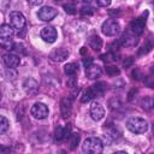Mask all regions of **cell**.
Here are the masks:
<instances>
[{"label":"cell","instance_id":"cell-1","mask_svg":"<svg viewBox=\"0 0 154 154\" xmlns=\"http://www.w3.org/2000/svg\"><path fill=\"white\" fill-rule=\"evenodd\" d=\"M103 149V143L97 137H89L82 144V150L88 154H99Z\"/></svg>","mask_w":154,"mask_h":154},{"label":"cell","instance_id":"cell-2","mask_svg":"<svg viewBox=\"0 0 154 154\" xmlns=\"http://www.w3.org/2000/svg\"><path fill=\"white\" fill-rule=\"evenodd\" d=\"M12 36H13V29L8 24H2L0 26V43L5 49H12L13 48V42H12Z\"/></svg>","mask_w":154,"mask_h":154},{"label":"cell","instance_id":"cell-3","mask_svg":"<svg viewBox=\"0 0 154 154\" xmlns=\"http://www.w3.org/2000/svg\"><path fill=\"white\" fill-rule=\"evenodd\" d=\"M126 128L134 134H144L148 129V124L142 118L132 117L126 122Z\"/></svg>","mask_w":154,"mask_h":154},{"label":"cell","instance_id":"cell-4","mask_svg":"<svg viewBox=\"0 0 154 154\" xmlns=\"http://www.w3.org/2000/svg\"><path fill=\"white\" fill-rule=\"evenodd\" d=\"M119 30H120V25L116 19H107L101 25V31L106 36H114L119 32Z\"/></svg>","mask_w":154,"mask_h":154},{"label":"cell","instance_id":"cell-5","mask_svg":"<svg viewBox=\"0 0 154 154\" xmlns=\"http://www.w3.org/2000/svg\"><path fill=\"white\" fill-rule=\"evenodd\" d=\"M30 113H31V116H32L34 118H36V119H45V118L48 117L49 109H48V107H47L45 103H42V102H36V103H34V106L31 107Z\"/></svg>","mask_w":154,"mask_h":154},{"label":"cell","instance_id":"cell-6","mask_svg":"<svg viewBox=\"0 0 154 154\" xmlns=\"http://www.w3.org/2000/svg\"><path fill=\"white\" fill-rule=\"evenodd\" d=\"M10 24L13 29L22 30L25 28V17L18 11H12L10 13Z\"/></svg>","mask_w":154,"mask_h":154},{"label":"cell","instance_id":"cell-7","mask_svg":"<svg viewBox=\"0 0 154 154\" xmlns=\"http://www.w3.org/2000/svg\"><path fill=\"white\" fill-rule=\"evenodd\" d=\"M57 14H58V11H57L54 7H52V6H43V7H41V8L38 10V12H37L38 19H41V20H43V22H49V20H52Z\"/></svg>","mask_w":154,"mask_h":154},{"label":"cell","instance_id":"cell-8","mask_svg":"<svg viewBox=\"0 0 154 154\" xmlns=\"http://www.w3.org/2000/svg\"><path fill=\"white\" fill-rule=\"evenodd\" d=\"M147 14H148V12H146V13H143L142 16H140L138 18H136V19H134L132 22H131V24H130V30L134 32V34H136V35H141L142 34V31H143V29H144V25H146V18H147Z\"/></svg>","mask_w":154,"mask_h":154},{"label":"cell","instance_id":"cell-9","mask_svg":"<svg viewBox=\"0 0 154 154\" xmlns=\"http://www.w3.org/2000/svg\"><path fill=\"white\" fill-rule=\"evenodd\" d=\"M40 36H41V38H42L45 42H47V43H53V42H55V40H57V37H58V32H57L55 28H53V26H45V28L41 30Z\"/></svg>","mask_w":154,"mask_h":154},{"label":"cell","instance_id":"cell-10","mask_svg":"<svg viewBox=\"0 0 154 154\" xmlns=\"http://www.w3.org/2000/svg\"><path fill=\"white\" fill-rule=\"evenodd\" d=\"M90 116L96 122L97 120H101L103 118V116H105V108H103V106L100 102H97V101L93 102L91 106H90Z\"/></svg>","mask_w":154,"mask_h":154},{"label":"cell","instance_id":"cell-11","mask_svg":"<svg viewBox=\"0 0 154 154\" xmlns=\"http://www.w3.org/2000/svg\"><path fill=\"white\" fill-rule=\"evenodd\" d=\"M137 36H138V35L134 34V32L130 30V31L125 32V34H124L119 40H120V42H122V46L131 47V46L137 45V42H138V37H137Z\"/></svg>","mask_w":154,"mask_h":154},{"label":"cell","instance_id":"cell-12","mask_svg":"<svg viewBox=\"0 0 154 154\" xmlns=\"http://www.w3.org/2000/svg\"><path fill=\"white\" fill-rule=\"evenodd\" d=\"M23 89L29 95H35L38 91V83L34 78H26L23 82Z\"/></svg>","mask_w":154,"mask_h":154},{"label":"cell","instance_id":"cell-13","mask_svg":"<svg viewBox=\"0 0 154 154\" xmlns=\"http://www.w3.org/2000/svg\"><path fill=\"white\" fill-rule=\"evenodd\" d=\"M4 63L8 69H14L20 64V59L13 53H6L4 55Z\"/></svg>","mask_w":154,"mask_h":154},{"label":"cell","instance_id":"cell-14","mask_svg":"<svg viewBox=\"0 0 154 154\" xmlns=\"http://www.w3.org/2000/svg\"><path fill=\"white\" fill-rule=\"evenodd\" d=\"M67 57H69V51L65 49V48H55L51 53V58L54 61H58V63H61V61L66 60Z\"/></svg>","mask_w":154,"mask_h":154},{"label":"cell","instance_id":"cell-15","mask_svg":"<svg viewBox=\"0 0 154 154\" xmlns=\"http://www.w3.org/2000/svg\"><path fill=\"white\" fill-rule=\"evenodd\" d=\"M101 72H102L101 71V67L99 65L94 64V63L85 67V75H87V77L89 79H96L97 77H100Z\"/></svg>","mask_w":154,"mask_h":154},{"label":"cell","instance_id":"cell-16","mask_svg":"<svg viewBox=\"0 0 154 154\" xmlns=\"http://www.w3.org/2000/svg\"><path fill=\"white\" fill-rule=\"evenodd\" d=\"M60 111L63 118H69L71 116V100L69 97H64L60 101Z\"/></svg>","mask_w":154,"mask_h":154},{"label":"cell","instance_id":"cell-17","mask_svg":"<svg viewBox=\"0 0 154 154\" xmlns=\"http://www.w3.org/2000/svg\"><path fill=\"white\" fill-rule=\"evenodd\" d=\"M71 136V130L69 126H58L55 129V134H54V137L57 141H63L65 138H69Z\"/></svg>","mask_w":154,"mask_h":154},{"label":"cell","instance_id":"cell-18","mask_svg":"<svg viewBox=\"0 0 154 154\" xmlns=\"http://www.w3.org/2000/svg\"><path fill=\"white\" fill-rule=\"evenodd\" d=\"M106 87H107V85H106V83H103V82H97V83L93 84V85L90 87V90H91L94 97L102 96L103 93L106 91Z\"/></svg>","mask_w":154,"mask_h":154},{"label":"cell","instance_id":"cell-19","mask_svg":"<svg viewBox=\"0 0 154 154\" xmlns=\"http://www.w3.org/2000/svg\"><path fill=\"white\" fill-rule=\"evenodd\" d=\"M89 46H90L94 51L99 52V51L101 49V47H102V40H101L97 35H91L90 38H89Z\"/></svg>","mask_w":154,"mask_h":154},{"label":"cell","instance_id":"cell-20","mask_svg":"<svg viewBox=\"0 0 154 154\" xmlns=\"http://www.w3.org/2000/svg\"><path fill=\"white\" fill-rule=\"evenodd\" d=\"M141 106L146 111H154V96H147L141 101Z\"/></svg>","mask_w":154,"mask_h":154},{"label":"cell","instance_id":"cell-21","mask_svg":"<svg viewBox=\"0 0 154 154\" xmlns=\"http://www.w3.org/2000/svg\"><path fill=\"white\" fill-rule=\"evenodd\" d=\"M154 47V37H148L147 41L144 42V45L142 46V48L140 49V54H147L148 52L152 51V48Z\"/></svg>","mask_w":154,"mask_h":154},{"label":"cell","instance_id":"cell-22","mask_svg":"<svg viewBox=\"0 0 154 154\" xmlns=\"http://www.w3.org/2000/svg\"><path fill=\"white\" fill-rule=\"evenodd\" d=\"M77 71H78V66L75 63H69V64H66L64 66V72L67 76H75Z\"/></svg>","mask_w":154,"mask_h":154},{"label":"cell","instance_id":"cell-23","mask_svg":"<svg viewBox=\"0 0 154 154\" xmlns=\"http://www.w3.org/2000/svg\"><path fill=\"white\" fill-rule=\"evenodd\" d=\"M101 60L105 63H113L117 60V55L114 52H108V53L101 55Z\"/></svg>","mask_w":154,"mask_h":154},{"label":"cell","instance_id":"cell-24","mask_svg":"<svg viewBox=\"0 0 154 154\" xmlns=\"http://www.w3.org/2000/svg\"><path fill=\"white\" fill-rule=\"evenodd\" d=\"M8 126H10L8 120L6 119V117L1 116L0 117V134H5L7 131V129H8Z\"/></svg>","mask_w":154,"mask_h":154},{"label":"cell","instance_id":"cell-25","mask_svg":"<svg viewBox=\"0 0 154 154\" xmlns=\"http://www.w3.org/2000/svg\"><path fill=\"white\" fill-rule=\"evenodd\" d=\"M106 73L111 77H114L120 73V70L117 66H106Z\"/></svg>","mask_w":154,"mask_h":154},{"label":"cell","instance_id":"cell-26","mask_svg":"<svg viewBox=\"0 0 154 154\" xmlns=\"http://www.w3.org/2000/svg\"><path fill=\"white\" fill-rule=\"evenodd\" d=\"M69 138H70V148H71V149H75L76 146L78 144L79 135H78V134H71V136H70Z\"/></svg>","mask_w":154,"mask_h":154},{"label":"cell","instance_id":"cell-27","mask_svg":"<svg viewBox=\"0 0 154 154\" xmlns=\"http://www.w3.org/2000/svg\"><path fill=\"white\" fill-rule=\"evenodd\" d=\"M91 99H94V95H93L90 88H88V89L83 93V95H82V97H81V101H82V102H88V101H90Z\"/></svg>","mask_w":154,"mask_h":154},{"label":"cell","instance_id":"cell-28","mask_svg":"<svg viewBox=\"0 0 154 154\" xmlns=\"http://www.w3.org/2000/svg\"><path fill=\"white\" fill-rule=\"evenodd\" d=\"M120 135H122V131H120L118 128H112V129H111V131H109V136H111L113 140L119 138V137H120Z\"/></svg>","mask_w":154,"mask_h":154},{"label":"cell","instance_id":"cell-29","mask_svg":"<svg viewBox=\"0 0 154 154\" xmlns=\"http://www.w3.org/2000/svg\"><path fill=\"white\" fill-rule=\"evenodd\" d=\"M109 106H111L112 109L113 108H118L120 106V102H119L118 99H112V100H109Z\"/></svg>","mask_w":154,"mask_h":154},{"label":"cell","instance_id":"cell-30","mask_svg":"<svg viewBox=\"0 0 154 154\" xmlns=\"http://www.w3.org/2000/svg\"><path fill=\"white\" fill-rule=\"evenodd\" d=\"M132 63H134V60H132V58H131V57L125 58V60L123 61V66H124L125 69H128V67H130V66L132 65Z\"/></svg>","mask_w":154,"mask_h":154},{"label":"cell","instance_id":"cell-31","mask_svg":"<svg viewBox=\"0 0 154 154\" xmlns=\"http://www.w3.org/2000/svg\"><path fill=\"white\" fill-rule=\"evenodd\" d=\"M111 1H112V0H96V2H97L100 6H102V7H107V6L111 4Z\"/></svg>","mask_w":154,"mask_h":154},{"label":"cell","instance_id":"cell-32","mask_svg":"<svg viewBox=\"0 0 154 154\" xmlns=\"http://www.w3.org/2000/svg\"><path fill=\"white\" fill-rule=\"evenodd\" d=\"M81 12H82L83 14H91L94 11H93V8H91V7H82Z\"/></svg>","mask_w":154,"mask_h":154},{"label":"cell","instance_id":"cell-33","mask_svg":"<svg viewBox=\"0 0 154 154\" xmlns=\"http://www.w3.org/2000/svg\"><path fill=\"white\" fill-rule=\"evenodd\" d=\"M67 84L70 85V88H75L76 84H77V79H76L73 76H71V78H70V81L67 82Z\"/></svg>","mask_w":154,"mask_h":154},{"label":"cell","instance_id":"cell-34","mask_svg":"<svg viewBox=\"0 0 154 154\" xmlns=\"http://www.w3.org/2000/svg\"><path fill=\"white\" fill-rule=\"evenodd\" d=\"M64 8H65V11L69 12V13H75V12H76V11H75V7H73V6H70V5H65Z\"/></svg>","mask_w":154,"mask_h":154},{"label":"cell","instance_id":"cell-35","mask_svg":"<svg viewBox=\"0 0 154 154\" xmlns=\"http://www.w3.org/2000/svg\"><path fill=\"white\" fill-rule=\"evenodd\" d=\"M43 0H28V2L32 6H37V5H41Z\"/></svg>","mask_w":154,"mask_h":154},{"label":"cell","instance_id":"cell-36","mask_svg":"<svg viewBox=\"0 0 154 154\" xmlns=\"http://www.w3.org/2000/svg\"><path fill=\"white\" fill-rule=\"evenodd\" d=\"M83 64H84L85 67L89 66L90 64H93V58H87V59H84V60H83Z\"/></svg>","mask_w":154,"mask_h":154},{"label":"cell","instance_id":"cell-37","mask_svg":"<svg viewBox=\"0 0 154 154\" xmlns=\"http://www.w3.org/2000/svg\"><path fill=\"white\" fill-rule=\"evenodd\" d=\"M150 72H152V75H154V65L150 67Z\"/></svg>","mask_w":154,"mask_h":154},{"label":"cell","instance_id":"cell-38","mask_svg":"<svg viewBox=\"0 0 154 154\" xmlns=\"http://www.w3.org/2000/svg\"><path fill=\"white\" fill-rule=\"evenodd\" d=\"M82 1H83V2H84V4H88V2H90V1H91V0H82Z\"/></svg>","mask_w":154,"mask_h":154},{"label":"cell","instance_id":"cell-39","mask_svg":"<svg viewBox=\"0 0 154 154\" xmlns=\"http://www.w3.org/2000/svg\"><path fill=\"white\" fill-rule=\"evenodd\" d=\"M153 132H154V125H153Z\"/></svg>","mask_w":154,"mask_h":154},{"label":"cell","instance_id":"cell-40","mask_svg":"<svg viewBox=\"0 0 154 154\" xmlns=\"http://www.w3.org/2000/svg\"><path fill=\"white\" fill-rule=\"evenodd\" d=\"M54 1H61V0H54Z\"/></svg>","mask_w":154,"mask_h":154}]
</instances>
